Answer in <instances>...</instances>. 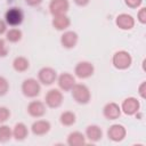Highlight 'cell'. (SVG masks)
Here are the masks:
<instances>
[{
	"label": "cell",
	"mask_w": 146,
	"mask_h": 146,
	"mask_svg": "<svg viewBox=\"0 0 146 146\" xmlns=\"http://www.w3.org/2000/svg\"><path fill=\"white\" fill-rule=\"evenodd\" d=\"M84 136H86V139H89L92 143H97L103 137V130L97 124H90L87 127Z\"/></svg>",
	"instance_id": "obj_18"
},
{
	"label": "cell",
	"mask_w": 146,
	"mask_h": 146,
	"mask_svg": "<svg viewBox=\"0 0 146 146\" xmlns=\"http://www.w3.org/2000/svg\"><path fill=\"white\" fill-rule=\"evenodd\" d=\"M7 32V23L3 19H0V35L6 34Z\"/></svg>",
	"instance_id": "obj_31"
},
{
	"label": "cell",
	"mask_w": 146,
	"mask_h": 146,
	"mask_svg": "<svg viewBox=\"0 0 146 146\" xmlns=\"http://www.w3.org/2000/svg\"><path fill=\"white\" fill-rule=\"evenodd\" d=\"M74 1V3L76 5V6H79V7H84V6H87L89 2H90V0H73Z\"/></svg>",
	"instance_id": "obj_33"
},
{
	"label": "cell",
	"mask_w": 146,
	"mask_h": 146,
	"mask_svg": "<svg viewBox=\"0 0 146 146\" xmlns=\"http://www.w3.org/2000/svg\"><path fill=\"white\" fill-rule=\"evenodd\" d=\"M30 67V63H29V59L24 56H17L14 58L13 60V68L16 71V72H19V73H23L25 71H27Z\"/></svg>",
	"instance_id": "obj_21"
},
{
	"label": "cell",
	"mask_w": 146,
	"mask_h": 146,
	"mask_svg": "<svg viewBox=\"0 0 146 146\" xmlns=\"http://www.w3.org/2000/svg\"><path fill=\"white\" fill-rule=\"evenodd\" d=\"M70 9L68 0H50L49 2V11L52 16L64 15Z\"/></svg>",
	"instance_id": "obj_10"
},
{
	"label": "cell",
	"mask_w": 146,
	"mask_h": 146,
	"mask_svg": "<svg viewBox=\"0 0 146 146\" xmlns=\"http://www.w3.org/2000/svg\"><path fill=\"white\" fill-rule=\"evenodd\" d=\"M8 90H9V82H8V80L5 76L0 75V97L5 96L8 92Z\"/></svg>",
	"instance_id": "obj_25"
},
{
	"label": "cell",
	"mask_w": 146,
	"mask_h": 146,
	"mask_svg": "<svg viewBox=\"0 0 146 146\" xmlns=\"http://www.w3.org/2000/svg\"><path fill=\"white\" fill-rule=\"evenodd\" d=\"M115 24H116V26L120 30L128 31V30H131L135 26V18L130 14L122 13V14H120V15L116 16Z\"/></svg>",
	"instance_id": "obj_13"
},
{
	"label": "cell",
	"mask_w": 146,
	"mask_h": 146,
	"mask_svg": "<svg viewBox=\"0 0 146 146\" xmlns=\"http://www.w3.org/2000/svg\"><path fill=\"white\" fill-rule=\"evenodd\" d=\"M22 36H23V33H22V31L18 27L9 29L6 32V40L9 41V42H11V43H16V42L21 41L22 40Z\"/></svg>",
	"instance_id": "obj_22"
},
{
	"label": "cell",
	"mask_w": 146,
	"mask_h": 146,
	"mask_svg": "<svg viewBox=\"0 0 146 146\" xmlns=\"http://www.w3.org/2000/svg\"><path fill=\"white\" fill-rule=\"evenodd\" d=\"M71 92H72V97L73 99L78 103V104H81V105H86L90 102L91 99V94H90V90L89 88L83 84V83H75L73 86V88L71 89Z\"/></svg>",
	"instance_id": "obj_1"
},
{
	"label": "cell",
	"mask_w": 146,
	"mask_h": 146,
	"mask_svg": "<svg viewBox=\"0 0 146 146\" xmlns=\"http://www.w3.org/2000/svg\"><path fill=\"white\" fill-rule=\"evenodd\" d=\"M124 3L130 8H138L141 6L143 0H124Z\"/></svg>",
	"instance_id": "obj_29"
},
{
	"label": "cell",
	"mask_w": 146,
	"mask_h": 146,
	"mask_svg": "<svg viewBox=\"0 0 146 146\" xmlns=\"http://www.w3.org/2000/svg\"><path fill=\"white\" fill-rule=\"evenodd\" d=\"M125 135H127V130H125L124 125L119 124V123L112 124L108 128V130H107V137H108V139H111L114 143L122 141L125 138Z\"/></svg>",
	"instance_id": "obj_9"
},
{
	"label": "cell",
	"mask_w": 146,
	"mask_h": 146,
	"mask_svg": "<svg viewBox=\"0 0 146 146\" xmlns=\"http://www.w3.org/2000/svg\"><path fill=\"white\" fill-rule=\"evenodd\" d=\"M120 107L121 112H123L125 115H136L139 112L140 103L135 97H128L122 102Z\"/></svg>",
	"instance_id": "obj_8"
},
{
	"label": "cell",
	"mask_w": 146,
	"mask_h": 146,
	"mask_svg": "<svg viewBox=\"0 0 146 146\" xmlns=\"http://www.w3.org/2000/svg\"><path fill=\"white\" fill-rule=\"evenodd\" d=\"M59 121H60V123H62L63 125H65V127H71V125H73V124L75 123L76 116H75V114H74L73 112H71V111H64V112L60 114V116H59Z\"/></svg>",
	"instance_id": "obj_23"
},
{
	"label": "cell",
	"mask_w": 146,
	"mask_h": 146,
	"mask_svg": "<svg viewBox=\"0 0 146 146\" xmlns=\"http://www.w3.org/2000/svg\"><path fill=\"white\" fill-rule=\"evenodd\" d=\"M27 135H29V129L23 122H18V123H16L14 125V128H13V137L16 140L22 141L27 137Z\"/></svg>",
	"instance_id": "obj_20"
},
{
	"label": "cell",
	"mask_w": 146,
	"mask_h": 146,
	"mask_svg": "<svg viewBox=\"0 0 146 146\" xmlns=\"http://www.w3.org/2000/svg\"><path fill=\"white\" fill-rule=\"evenodd\" d=\"M38 80L44 86H50L57 80V72L50 66H44L38 72Z\"/></svg>",
	"instance_id": "obj_5"
},
{
	"label": "cell",
	"mask_w": 146,
	"mask_h": 146,
	"mask_svg": "<svg viewBox=\"0 0 146 146\" xmlns=\"http://www.w3.org/2000/svg\"><path fill=\"white\" fill-rule=\"evenodd\" d=\"M79 35L74 31H65L60 36V44L66 49H72L76 46Z\"/></svg>",
	"instance_id": "obj_14"
},
{
	"label": "cell",
	"mask_w": 146,
	"mask_h": 146,
	"mask_svg": "<svg viewBox=\"0 0 146 146\" xmlns=\"http://www.w3.org/2000/svg\"><path fill=\"white\" fill-rule=\"evenodd\" d=\"M112 64L117 70H127L132 64V57L128 51L119 50L112 56Z\"/></svg>",
	"instance_id": "obj_2"
},
{
	"label": "cell",
	"mask_w": 146,
	"mask_h": 146,
	"mask_svg": "<svg viewBox=\"0 0 146 146\" xmlns=\"http://www.w3.org/2000/svg\"><path fill=\"white\" fill-rule=\"evenodd\" d=\"M41 91V86L39 80L33 79V78H29L25 79L22 83V92L25 97L27 98H34L36 96H39Z\"/></svg>",
	"instance_id": "obj_3"
},
{
	"label": "cell",
	"mask_w": 146,
	"mask_h": 146,
	"mask_svg": "<svg viewBox=\"0 0 146 146\" xmlns=\"http://www.w3.org/2000/svg\"><path fill=\"white\" fill-rule=\"evenodd\" d=\"M24 13L19 7H11L5 14V22L11 27H17L23 23Z\"/></svg>",
	"instance_id": "obj_4"
},
{
	"label": "cell",
	"mask_w": 146,
	"mask_h": 146,
	"mask_svg": "<svg viewBox=\"0 0 146 146\" xmlns=\"http://www.w3.org/2000/svg\"><path fill=\"white\" fill-rule=\"evenodd\" d=\"M52 27L57 31H65L70 27L71 25V19L70 17L64 14V15H56L52 16V21H51Z\"/></svg>",
	"instance_id": "obj_17"
},
{
	"label": "cell",
	"mask_w": 146,
	"mask_h": 146,
	"mask_svg": "<svg viewBox=\"0 0 146 146\" xmlns=\"http://www.w3.org/2000/svg\"><path fill=\"white\" fill-rule=\"evenodd\" d=\"M137 19L139 23L141 24H146V8L145 7H141L137 14Z\"/></svg>",
	"instance_id": "obj_28"
},
{
	"label": "cell",
	"mask_w": 146,
	"mask_h": 146,
	"mask_svg": "<svg viewBox=\"0 0 146 146\" xmlns=\"http://www.w3.org/2000/svg\"><path fill=\"white\" fill-rule=\"evenodd\" d=\"M94 72H95L94 64L87 60L79 62L74 67V74L79 79H88L94 74Z\"/></svg>",
	"instance_id": "obj_6"
},
{
	"label": "cell",
	"mask_w": 146,
	"mask_h": 146,
	"mask_svg": "<svg viewBox=\"0 0 146 146\" xmlns=\"http://www.w3.org/2000/svg\"><path fill=\"white\" fill-rule=\"evenodd\" d=\"M13 137V129L6 124H0V143H7Z\"/></svg>",
	"instance_id": "obj_24"
},
{
	"label": "cell",
	"mask_w": 146,
	"mask_h": 146,
	"mask_svg": "<svg viewBox=\"0 0 146 146\" xmlns=\"http://www.w3.org/2000/svg\"><path fill=\"white\" fill-rule=\"evenodd\" d=\"M103 115L107 120H116L121 115V107L119 106V104L110 102L103 107Z\"/></svg>",
	"instance_id": "obj_15"
},
{
	"label": "cell",
	"mask_w": 146,
	"mask_h": 146,
	"mask_svg": "<svg viewBox=\"0 0 146 146\" xmlns=\"http://www.w3.org/2000/svg\"><path fill=\"white\" fill-rule=\"evenodd\" d=\"M51 124L47 120H36L31 125V131L35 136H43L50 131Z\"/></svg>",
	"instance_id": "obj_16"
},
{
	"label": "cell",
	"mask_w": 146,
	"mask_h": 146,
	"mask_svg": "<svg viewBox=\"0 0 146 146\" xmlns=\"http://www.w3.org/2000/svg\"><path fill=\"white\" fill-rule=\"evenodd\" d=\"M9 52V47L7 46V42L5 39L0 38V57H6Z\"/></svg>",
	"instance_id": "obj_27"
},
{
	"label": "cell",
	"mask_w": 146,
	"mask_h": 146,
	"mask_svg": "<svg viewBox=\"0 0 146 146\" xmlns=\"http://www.w3.org/2000/svg\"><path fill=\"white\" fill-rule=\"evenodd\" d=\"M46 108H47V106H46V104L43 102H41V100H32V102L29 103L26 110H27V113H29L30 116L39 119V117H41V116H43L46 114V111H47Z\"/></svg>",
	"instance_id": "obj_11"
},
{
	"label": "cell",
	"mask_w": 146,
	"mask_h": 146,
	"mask_svg": "<svg viewBox=\"0 0 146 146\" xmlns=\"http://www.w3.org/2000/svg\"><path fill=\"white\" fill-rule=\"evenodd\" d=\"M145 90H146V81H143V82L140 83V86L138 87V94H139V96H140L143 99H145V98H146Z\"/></svg>",
	"instance_id": "obj_30"
},
{
	"label": "cell",
	"mask_w": 146,
	"mask_h": 146,
	"mask_svg": "<svg viewBox=\"0 0 146 146\" xmlns=\"http://www.w3.org/2000/svg\"><path fill=\"white\" fill-rule=\"evenodd\" d=\"M66 143L68 146H82L86 144V136L80 131H72L68 133Z\"/></svg>",
	"instance_id": "obj_19"
},
{
	"label": "cell",
	"mask_w": 146,
	"mask_h": 146,
	"mask_svg": "<svg viewBox=\"0 0 146 146\" xmlns=\"http://www.w3.org/2000/svg\"><path fill=\"white\" fill-rule=\"evenodd\" d=\"M44 104L50 108H57L63 104V94L59 89H50L44 96Z\"/></svg>",
	"instance_id": "obj_7"
},
{
	"label": "cell",
	"mask_w": 146,
	"mask_h": 146,
	"mask_svg": "<svg viewBox=\"0 0 146 146\" xmlns=\"http://www.w3.org/2000/svg\"><path fill=\"white\" fill-rule=\"evenodd\" d=\"M56 81L58 83L59 89L63 90V91H71L73 86L76 83L75 82V78L68 72H64L60 75H58Z\"/></svg>",
	"instance_id": "obj_12"
},
{
	"label": "cell",
	"mask_w": 146,
	"mask_h": 146,
	"mask_svg": "<svg viewBox=\"0 0 146 146\" xmlns=\"http://www.w3.org/2000/svg\"><path fill=\"white\" fill-rule=\"evenodd\" d=\"M42 1H43V0H25L26 5H29V6H31V7H36V6H39Z\"/></svg>",
	"instance_id": "obj_32"
},
{
	"label": "cell",
	"mask_w": 146,
	"mask_h": 146,
	"mask_svg": "<svg viewBox=\"0 0 146 146\" xmlns=\"http://www.w3.org/2000/svg\"><path fill=\"white\" fill-rule=\"evenodd\" d=\"M9 117H10V111L5 106H0V124L5 123Z\"/></svg>",
	"instance_id": "obj_26"
}]
</instances>
